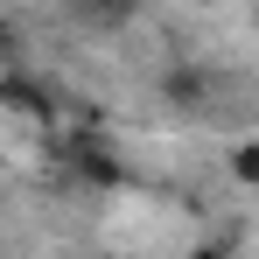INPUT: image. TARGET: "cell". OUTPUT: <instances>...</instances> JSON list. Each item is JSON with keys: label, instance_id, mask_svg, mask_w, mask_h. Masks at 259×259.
I'll return each instance as SVG.
<instances>
[{"label": "cell", "instance_id": "cell-1", "mask_svg": "<svg viewBox=\"0 0 259 259\" xmlns=\"http://www.w3.org/2000/svg\"><path fill=\"white\" fill-rule=\"evenodd\" d=\"M0 98H7V105H21L28 119H49V112H56V91L35 84V77H7V84H0Z\"/></svg>", "mask_w": 259, "mask_h": 259}, {"label": "cell", "instance_id": "cell-2", "mask_svg": "<svg viewBox=\"0 0 259 259\" xmlns=\"http://www.w3.org/2000/svg\"><path fill=\"white\" fill-rule=\"evenodd\" d=\"M231 168H238V182H259V140H245V147L231 154Z\"/></svg>", "mask_w": 259, "mask_h": 259}, {"label": "cell", "instance_id": "cell-3", "mask_svg": "<svg viewBox=\"0 0 259 259\" xmlns=\"http://www.w3.org/2000/svg\"><path fill=\"white\" fill-rule=\"evenodd\" d=\"M189 259H224V252H217V245H203V252H189Z\"/></svg>", "mask_w": 259, "mask_h": 259}]
</instances>
